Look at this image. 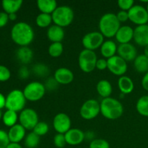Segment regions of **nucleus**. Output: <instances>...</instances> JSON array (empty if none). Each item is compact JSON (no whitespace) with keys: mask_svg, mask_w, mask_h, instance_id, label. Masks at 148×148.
Listing matches in <instances>:
<instances>
[{"mask_svg":"<svg viewBox=\"0 0 148 148\" xmlns=\"http://www.w3.org/2000/svg\"><path fill=\"white\" fill-rule=\"evenodd\" d=\"M64 136L66 144L71 146L80 145L85 139V132L77 128H71L66 134H64Z\"/></svg>","mask_w":148,"mask_h":148,"instance_id":"2eb2a0df","label":"nucleus"},{"mask_svg":"<svg viewBox=\"0 0 148 148\" xmlns=\"http://www.w3.org/2000/svg\"><path fill=\"white\" fill-rule=\"evenodd\" d=\"M11 77V72L10 69L5 66L0 65V82L7 81Z\"/></svg>","mask_w":148,"mask_h":148,"instance_id":"4c0bfd02","label":"nucleus"},{"mask_svg":"<svg viewBox=\"0 0 148 148\" xmlns=\"http://www.w3.org/2000/svg\"><path fill=\"white\" fill-rule=\"evenodd\" d=\"M53 77L59 85H68L74 80L75 76L73 72L69 69L60 67L55 71Z\"/></svg>","mask_w":148,"mask_h":148,"instance_id":"dca6fc26","label":"nucleus"},{"mask_svg":"<svg viewBox=\"0 0 148 148\" xmlns=\"http://www.w3.org/2000/svg\"><path fill=\"white\" fill-rule=\"evenodd\" d=\"M117 4L121 10L129 12L134 5V1L133 0H119Z\"/></svg>","mask_w":148,"mask_h":148,"instance_id":"e433bc0d","label":"nucleus"},{"mask_svg":"<svg viewBox=\"0 0 148 148\" xmlns=\"http://www.w3.org/2000/svg\"><path fill=\"white\" fill-rule=\"evenodd\" d=\"M44 85L40 82H31L27 84L23 90L26 100L31 102L40 101L46 93Z\"/></svg>","mask_w":148,"mask_h":148,"instance_id":"0eeeda50","label":"nucleus"},{"mask_svg":"<svg viewBox=\"0 0 148 148\" xmlns=\"http://www.w3.org/2000/svg\"><path fill=\"white\" fill-rule=\"evenodd\" d=\"M89 148H110V145L104 139H95L90 142Z\"/></svg>","mask_w":148,"mask_h":148,"instance_id":"f704fd0d","label":"nucleus"},{"mask_svg":"<svg viewBox=\"0 0 148 148\" xmlns=\"http://www.w3.org/2000/svg\"><path fill=\"white\" fill-rule=\"evenodd\" d=\"M53 23L52 20L51 14H44V13H40L36 17V23L39 27L45 28V27H50L51 24Z\"/></svg>","mask_w":148,"mask_h":148,"instance_id":"c756f323","label":"nucleus"},{"mask_svg":"<svg viewBox=\"0 0 148 148\" xmlns=\"http://www.w3.org/2000/svg\"><path fill=\"white\" fill-rule=\"evenodd\" d=\"M101 113V106L98 101L89 99L85 101L81 106L79 114L85 120H92L96 118Z\"/></svg>","mask_w":148,"mask_h":148,"instance_id":"6e6552de","label":"nucleus"},{"mask_svg":"<svg viewBox=\"0 0 148 148\" xmlns=\"http://www.w3.org/2000/svg\"><path fill=\"white\" fill-rule=\"evenodd\" d=\"M49 130V127L47 123L44 121H38L33 129V132L39 137L46 135Z\"/></svg>","mask_w":148,"mask_h":148,"instance_id":"72a5a7b5","label":"nucleus"},{"mask_svg":"<svg viewBox=\"0 0 148 148\" xmlns=\"http://www.w3.org/2000/svg\"><path fill=\"white\" fill-rule=\"evenodd\" d=\"M72 121L67 114L59 113L54 116L53 120V127L55 131L59 134H66L71 129Z\"/></svg>","mask_w":148,"mask_h":148,"instance_id":"ddd939ff","label":"nucleus"},{"mask_svg":"<svg viewBox=\"0 0 148 148\" xmlns=\"http://www.w3.org/2000/svg\"><path fill=\"white\" fill-rule=\"evenodd\" d=\"M64 51V46L62 43H51L49 46L48 52L53 58H58L62 54Z\"/></svg>","mask_w":148,"mask_h":148,"instance_id":"2f4dec72","label":"nucleus"},{"mask_svg":"<svg viewBox=\"0 0 148 148\" xmlns=\"http://www.w3.org/2000/svg\"><path fill=\"white\" fill-rule=\"evenodd\" d=\"M40 143V137L35 134L33 132L25 136L24 144L27 148H36Z\"/></svg>","mask_w":148,"mask_h":148,"instance_id":"7c9ffc66","label":"nucleus"},{"mask_svg":"<svg viewBox=\"0 0 148 148\" xmlns=\"http://www.w3.org/2000/svg\"><path fill=\"white\" fill-rule=\"evenodd\" d=\"M117 49H118V46H116L114 40H111L104 41L101 47L100 48L101 55L106 59H110L116 56V53H117Z\"/></svg>","mask_w":148,"mask_h":148,"instance_id":"412c9836","label":"nucleus"},{"mask_svg":"<svg viewBox=\"0 0 148 148\" xmlns=\"http://www.w3.org/2000/svg\"><path fill=\"white\" fill-rule=\"evenodd\" d=\"M118 56L122 58L126 62H132L137 56V49L132 43H125L120 44L117 49Z\"/></svg>","mask_w":148,"mask_h":148,"instance_id":"4468645a","label":"nucleus"},{"mask_svg":"<svg viewBox=\"0 0 148 148\" xmlns=\"http://www.w3.org/2000/svg\"><path fill=\"white\" fill-rule=\"evenodd\" d=\"M64 30L63 27L53 25L47 30V37L51 43H62L64 38Z\"/></svg>","mask_w":148,"mask_h":148,"instance_id":"aec40b11","label":"nucleus"},{"mask_svg":"<svg viewBox=\"0 0 148 148\" xmlns=\"http://www.w3.org/2000/svg\"><path fill=\"white\" fill-rule=\"evenodd\" d=\"M101 114L106 119L115 120L120 118L124 113V107L120 101L109 97L103 98L101 103Z\"/></svg>","mask_w":148,"mask_h":148,"instance_id":"f03ea898","label":"nucleus"},{"mask_svg":"<svg viewBox=\"0 0 148 148\" xmlns=\"http://www.w3.org/2000/svg\"><path fill=\"white\" fill-rule=\"evenodd\" d=\"M104 42V36L100 32H90L82 38V43L85 49L95 51L101 47Z\"/></svg>","mask_w":148,"mask_h":148,"instance_id":"1a4fd4ad","label":"nucleus"},{"mask_svg":"<svg viewBox=\"0 0 148 148\" xmlns=\"http://www.w3.org/2000/svg\"><path fill=\"white\" fill-rule=\"evenodd\" d=\"M136 109L141 116L148 117V95L140 97L136 104Z\"/></svg>","mask_w":148,"mask_h":148,"instance_id":"cd10ccee","label":"nucleus"},{"mask_svg":"<svg viewBox=\"0 0 148 148\" xmlns=\"http://www.w3.org/2000/svg\"><path fill=\"white\" fill-rule=\"evenodd\" d=\"M33 73L39 77H45L49 74V69L46 65L42 63H38L33 67Z\"/></svg>","mask_w":148,"mask_h":148,"instance_id":"473e14b6","label":"nucleus"},{"mask_svg":"<svg viewBox=\"0 0 148 148\" xmlns=\"http://www.w3.org/2000/svg\"><path fill=\"white\" fill-rule=\"evenodd\" d=\"M59 84L56 82L54 77H50L46 80V83H45L44 86L46 88V90H54L56 88H58Z\"/></svg>","mask_w":148,"mask_h":148,"instance_id":"ea45409f","label":"nucleus"},{"mask_svg":"<svg viewBox=\"0 0 148 148\" xmlns=\"http://www.w3.org/2000/svg\"><path fill=\"white\" fill-rule=\"evenodd\" d=\"M6 104V98L4 96V95L0 92V109L5 107Z\"/></svg>","mask_w":148,"mask_h":148,"instance_id":"49530a36","label":"nucleus"},{"mask_svg":"<svg viewBox=\"0 0 148 148\" xmlns=\"http://www.w3.org/2000/svg\"><path fill=\"white\" fill-rule=\"evenodd\" d=\"M20 124L27 130H33L38 123V115L33 108H25L19 116Z\"/></svg>","mask_w":148,"mask_h":148,"instance_id":"9d476101","label":"nucleus"},{"mask_svg":"<svg viewBox=\"0 0 148 148\" xmlns=\"http://www.w3.org/2000/svg\"><path fill=\"white\" fill-rule=\"evenodd\" d=\"M85 138L88 139V140H90L91 141L95 140V135H94V133L92 132H87L86 133H85Z\"/></svg>","mask_w":148,"mask_h":148,"instance_id":"de8ad7c7","label":"nucleus"},{"mask_svg":"<svg viewBox=\"0 0 148 148\" xmlns=\"http://www.w3.org/2000/svg\"><path fill=\"white\" fill-rule=\"evenodd\" d=\"M35 33L33 27L27 23L20 22L14 25L11 30V38L16 44L27 46L33 42Z\"/></svg>","mask_w":148,"mask_h":148,"instance_id":"f257e3e1","label":"nucleus"},{"mask_svg":"<svg viewBox=\"0 0 148 148\" xmlns=\"http://www.w3.org/2000/svg\"><path fill=\"white\" fill-rule=\"evenodd\" d=\"M9 20L8 14L5 12H0V27H2L7 25Z\"/></svg>","mask_w":148,"mask_h":148,"instance_id":"c03bdc74","label":"nucleus"},{"mask_svg":"<svg viewBox=\"0 0 148 148\" xmlns=\"http://www.w3.org/2000/svg\"><path fill=\"white\" fill-rule=\"evenodd\" d=\"M7 148H23L19 143H10Z\"/></svg>","mask_w":148,"mask_h":148,"instance_id":"09e8293b","label":"nucleus"},{"mask_svg":"<svg viewBox=\"0 0 148 148\" xmlns=\"http://www.w3.org/2000/svg\"><path fill=\"white\" fill-rule=\"evenodd\" d=\"M118 88L121 91V93L127 95V94H130L134 90V85L131 78L124 75L120 77L119 79Z\"/></svg>","mask_w":148,"mask_h":148,"instance_id":"4be33fe9","label":"nucleus"},{"mask_svg":"<svg viewBox=\"0 0 148 148\" xmlns=\"http://www.w3.org/2000/svg\"><path fill=\"white\" fill-rule=\"evenodd\" d=\"M37 7L40 13L52 14L58 6L55 0H38Z\"/></svg>","mask_w":148,"mask_h":148,"instance_id":"5701e85b","label":"nucleus"},{"mask_svg":"<svg viewBox=\"0 0 148 148\" xmlns=\"http://www.w3.org/2000/svg\"><path fill=\"white\" fill-rule=\"evenodd\" d=\"M115 38L120 44L130 43L134 38V29L129 25L121 26L117 31Z\"/></svg>","mask_w":148,"mask_h":148,"instance_id":"f3484780","label":"nucleus"},{"mask_svg":"<svg viewBox=\"0 0 148 148\" xmlns=\"http://www.w3.org/2000/svg\"><path fill=\"white\" fill-rule=\"evenodd\" d=\"M116 17L120 23H124V22H127V20H129L128 12L122 11V10H121V11H119L116 14Z\"/></svg>","mask_w":148,"mask_h":148,"instance_id":"37998d69","label":"nucleus"},{"mask_svg":"<svg viewBox=\"0 0 148 148\" xmlns=\"http://www.w3.org/2000/svg\"><path fill=\"white\" fill-rule=\"evenodd\" d=\"M144 54L146 56H147V57H148V45H147V46H146L145 47Z\"/></svg>","mask_w":148,"mask_h":148,"instance_id":"3c124183","label":"nucleus"},{"mask_svg":"<svg viewBox=\"0 0 148 148\" xmlns=\"http://www.w3.org/2000/svg\"><path fill=\"white\" fill-rule=\"evenodd\" d=\"M51 17L54 25L61 27H65L73 22L75 13L69 6H59L51 14Z\"/></svg>","mask_w":148,"mask_h":148,"instance_id":"20e7f679","label":"nucleus"},{"mask_svg":"<svg viewBox=\"0 0 148 148\" xmlns=\"http://www.w3.org/2000/svg\"><path fill=\"white\" fill-rule=\"evenodd\" d=\"M98 27L100 33L104 37H115L117 31L121 27V23L119 21L116 14L114 13H106L101 17L99 20Z\"/></svg>","mask_w":148,"mask_h":148,"instance_id":"7ed1b4c3","label":"nucleus"},{"mask_svg":"<svg viewBox=\"0 0 148 148\" xmlns=\"http://www.w3.org/2000/svg\"><path fill=\"white\" fill-rule=\"evenodd\" d=\"M134 66L136 70L140 73H147L148 72V57L145 54L137 56L134 61Z\"/></svg>","mask_w":148,"mask_h":148,"instance_id":"bb28decb","label":"nucleus"},{"mask_svg":"<svg viewBox=\"0 0 148 148\" xmlns=\"http://www.w3.org/2000/svg\"><path fill=\"white\" fill-rule=\"evenodd\" d=\"M129 20L137 26L147 25L148 23V12L147 9L142 5H134L128 12Z\"/></svg>","mask_w":148,"mask_h":148,"instance_id":"9b49d317","label":"nucleus"},{"mask_svg":"<svg viewBox=\"0 0 148 148\" xmlns=\"http://www.w3.org/2000/svg\"><path fill=\"white\" fill-rule=\"evenodd\" d=\"M26 130L20 124H17L10 127L8 132V137L10 143H19L25 137Z\"/></svg>","mask_w":148,"mask_h":148,"instance_id":"6ab92c4d","label":"nucleus"},{"mask_svg":"<svg viewBox=\"0 0 148 148\" xmlns=\"http://www.w3.org/2000/svg\"><path fill=\"white\" fill-rule=\"evenodd\" d=\"M26 98L23 91L20 90H13L7 95L6 98L5 107L7 110H11L15 112H21L25 109Z\"/></svg>","mask_w":148,"mask_h":148,"instance_id":"39448f33","label":"nucleus"},{"mask_svg":"<svg viewBox=\"0 0 148 148\" xmlns=\"http://www.w3.org/2000/svg\"><path fill=\"white\" fill-rule=\"evenodd\" d=\"M146 9H147V12H148V3H147V8H146Z\"/></svg>","mask_w":148,"mask_h":148,"instance_id":"864d4df0","label":"nucleus"},{"mask_svg":"<svg viewBox=\"0 0 148 148\" xmlns=\"http://www.w3.org/2000/svg\"><path fill=\"white\" fill-rule=\"evenodd\" d=\"M1 118V111H0V119Z\"/></svg>","mask_w":148,"mask_h":148,"instance_id":"603ef678","label":"nucleus"},{"mask_svg":"<svg viewBox=\"0 0 148 148\" xmlns=\"http://www.w3.org/2000/svg\"><path fill=\"white\" fill-rule=\"evenodd\" d=\"M95 68L98 69V70L101 71L108 69V62H107L106 59H104V58L98 59L96 62V66H95Z\"/></svg>","mask_w":148,"mask_h":148,"instance_id":"a19ab883","label":"nucleus"},{"mask_svg":"<svg viewBox=\"0 0 148 148\" xmlns=\"http://www.w3.org/2000/svg\"><path fill=\"white\" fill-rule=\"evenodd\" d=\"M97 61V55L93 51L83 49L79 54L78 64L82 72L90 73L95 69Z\"/></svg>","mask_w":148,"mask_h":148,"instance_id":"423d86ee","label":"nucleus"},{"mask_svg":"<svg viewBox=\"0 0 148 148\" xmlns=\"http://www.w3.org/2000/svg\"><path fill=\"white\" fill-rule=\"evenodd\" d=\"M53 144L55 147L57 148H63L66 145V139H65L64 134H57L53 137Z\"/></svg>","mask_w":148,"mask_h":148,"instance_id":"c9c22d12","label":"nucleus"},{"mask_svg":"<svg viewBox=\"0 0 148 148\" xmlns=\"http://www.w3.org/2000/svg\"><path fill=\"white\" fill-rule=\"evenodd\" d=\"M8 15H9V20H10L14 21V20H15L16 19H17V14H16V13H12V14H8Z\"/></svg>","mask_w":148,"mask_h":148,"instance_id":"8fccbe9b","label":"nucleus"},{"mask_svg":"<svg viewBox=\"0 0 148 148\" xmlns=\"http://www.w3.org/2000/svg\"><path fill=\"white\" fill-rule=\"evenodd\" d=\"M142 86L145 90L148 91V72L145 74L142 79Z\"/></svg>","mask_w":148,"mask_h":148,"instance_id":"a18cd8bd","label":"nucleus"},{"mask_svg":"<svg viewBox=\"0 0 148 148\" xmlns=\"http://www.w3.org/2000/svg\"><path fill=\"white\" fill-rule=\"evenodd\" d=\"M134 40L137 45L145 46L148 45V25L137 26L134 30Z\"/></svg>","mask_w":148,"mask_h":148,"instance_id":"a211bd4d","label":"nucleus"},{"mask_svg":"<svg viewBox=\"0 0 148 148\" xmlns=\"http://www.w3.org/2000/svg\"><path fill=\"white\" fill-rule=\"evenodd\" d=\"M17 119H18V116H17V112L11 111V110H7L2 116L3 122L7 127H12L17 124L16 123H17Z\"/></svg>","mask_w":148,"mask_h":148,"instance_id":"c85d7f7f","label":"nucleus"},{"mask_svg":"<svg viewBox=\"0 0 148 148\" xmlns=\"http://www.w3.org/2000/svg\"><path fill=\"white\" fill-rule=\"evenodd\" d=\"M18 75L20 79H27L29 77V75H30V72L28 70V68L26 66H21L20 69H19Z\"/></svg>","mask_w":148,"mask_h":148,"instance_id":"79ce46f5","label":"nucleus"},{"mask_svg":"<svg viewBox=\"0 0 148 148\" xmlns=\"http://www.w3.org/2000/svg\"><path fill=\"white\" fill-rule=\"evenodd\" d=\"M17 59L23 64L30 63L33 57V52L28 46H22L16 52Z\"/></svg>","mask_w":148,"mask_h":148,"instance_id":"b1692460","label":"nucleus"},{"mask_svg":"<svg viewBox=\"0 0 148 148\" xmlns=\"http://www.w3.org/2000/svg\"><path fill=\"white\" fill-rule=\"evenodd\" d=\"M96 90L100 96L103 98H109L113 91L112 85L107 79H101L96 85Z\"/></svg>","mask_w":148,"mask_h":148,"instance_id":"393cba45","label":"nucleus"},{"mask_svg":"<svg viewBox=\"0 0 148 148\" xmlns=\"http://www.w3.org/2000/svg\"><path fill=\"white\" fill-rule=\"evenodd\" d=\"M108 62V69L116 76H124L127 72V64L124 59L118 55L113 56L107 59Z\"/></svg>","mask_w":148,"mask_h":148,"instance_id":"f8f14e48","label":"nucleus"},{"mask_svg":"<svg viewBox=\"0 0 148 148\" xmlns=\"http://www.w3.org/2000/svg\"><path fill=\"white\" fill-rule=\"evenodd\" d=\"M23 3L22 0H3L1 4L4 12L10 14L17 12L22 7Z\"/></svg>","mask_w":148,"mask_h":148,"instance_id":"a878e982","label":"nucleus"},{"mask_svg":"<svg viewBox=\"0 0 148 148\" xmlns=\"http://www.w3.org/2000/svg\"><path fill=\"white\" fill-rule=\"evenodd\" d=\"M10 143L8 134L4 130H0V148H7Z\"/></svg>","mask_w":148,"mask_h":148,"instance_id":"58836bf2","label":"nucleus"}]
</instances>
